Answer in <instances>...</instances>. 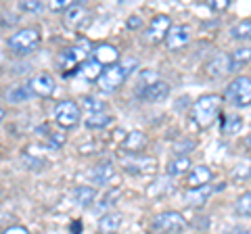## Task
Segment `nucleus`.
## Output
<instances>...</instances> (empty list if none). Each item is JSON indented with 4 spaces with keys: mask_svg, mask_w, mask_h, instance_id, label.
Returning <instances> with one entry per match:
<instances>
[{
    "mask_svg": "<svg viewBox=\"0 0 251 234\" xmlns=\"http://www.w3.org/2000/svg\"><path fill=\"white\" fill-rule=\"evenodd\" d=\"M220 109H222V96L220 94H203L193 103L191 117L199 128H207L214 123Z\"/></svg>",
    "mask_w": 251,
    "mask_h": 234,
    "instance_id": "obj_1",
    "label": "nucleus"
},
{
    "mask_svg": "<svg viewBox=\"0 0 251 234\" xmlns=\"http://www.w3.org/2000/svg\"><path fill=\"white\" fill-rule=\"evenodd\" d=\"M136 65H138L136 59H128V61H124V63H115L111 67L103 69V73H100V77L97 80L99 88L105 90V92H115L132 75V71L136 69Z\"/></svg>",
    "mask_w": 251,
    "mask_h": 234,
    "instance_id": "obj_2",
    "label": "nucleus"
},
{
    "mask_svg": "<svg viewBox=\"0 0 251 234\" xmlns=\"http://www.w3.org/2000/svg\"><path fill=\"white\" fill-rule=\"evenodd\" d=\"M88 52H92V48H90V42L88 40H82L77 42L75 46H69V48H65V50H61L59 52V57H57V63H59V67L63 69V71L67 73V69H77L86 59H88Z\"/></svg>",
    "mask_w": 251,
    "mask_h": 234,
    "instance_id": "obj_3",
    "label": "nucleus"
},
{
    "mask_svg": "<svg viewBox=\"0 0 251 234\" xmlns=\"http://www.w3.org/2000/svg\"><path fill=\"white\" fill-rule=\"evenodd\" d=\"M40 46V32L36 27H25L19 29L17 34L9 38V50L15 54H29Z\"/></svg>",
    "mask_w": 251,
    "mask_h": 234,
    "instance_id": "obj_4",
    "label": "nucleus"
},
{
    "mask_svg": "<svg viewBox=\"0 0 251 234\" xmlns=\"http://www.w3.org/2000/svg\"><path fill=\"white\" fill-rule=\"evenodd\" d=\"M226 100L234 107H249L251 105V77L239 75L226 86Z\"/></svg>",
    "mask_w": 251,
    "mask_h": 234,
    "instance_id": "obj_5",
    "label": "nucleus"
},
{
    "mask_svg": "<svg viewBox=\"0 0 251 234\" xmlns=\"http://www.w3.org/2000/svg\"><path fill=\"white\" fill-rule=\"evenodd\" d=\"M186 220L178 211H163L153 220V230L157 234H182Z\"/></svg>",
    "mask_w": 251,
    "mask_h": 234,
    "instance_id": "obj_6",
    "label": "nucleus"
},
{
    "mask_svg": "<svg viewBox=\"0 0 251 234\" xmlns=\"http://www.w3.org/2000/svg\"><path fill=\"white\" fill-rule=\"evenodd\" d=\"M54 121L61 128H75L80 123V105L75 100H63L54 107Z\"/></svg>",
    "mask_w": 251,
    "mask_h": 234,
    "instance_id": "obj_7",
    "label": "nucleus"
},
{
    "mask_svg": "<svg viewBox=\"0 0 251 234\" xmlns=\"http://www.w3.org/2000/svg\"><path fill=\"white\" fill-rule=\"evenodd\" d=\"M170 94V84L168 82H151V84H143L140 88L136 90V96L140 100H145V103H161V100H166Z\"/></svg>",
    "mask_w": 251,
    "mask_h": 234,
    "instance_id": "obj_8",
    "label": "nucleus"
},
{
    "mask_svg": "<svg viewBox=\"0 0 251 234\" xmlns=\"http://www.w3.org/2000/svg\"><path fill=\"white\" fill-rule=\"evenodd\" d=\"M124 169L130 171V174H153V171H157V161L140 153L128 155L124 159Z\"/></svg>",
    "mask_w": 251,
    "mask_h": 234,
    "instance_id": "obj_9",
    "label": "nucleus"
},
{
    "mask_svg": "<svg viewBox=\"0 0 251 234\" xmlns=\"http://www.w3.org/2000/svg\"><path fill=\"white\" fill-rule=\"evenodd\" d=\"M27 88H29L31 94L46 98V96H50L54 92V88H57V82H54V77L50 73H36L29 80Z\"/></svg>",
    "mask_w": 251,
    "mask_h": 234,
    "instance_id": "obj_10",
    "label": "nucleus"
},
{
    "mask_svg": "<svg viewBox=\"0 0 251 234\" xmlns=\"http://www.w3.org/2000/svg\"><path fill=\"white\" fill-rule=\"evenodd\" d=\"M170 29H172V19L168 15H157V17H153L151 23H149L147 36L151 42H161V40H166Z\"/></svg>",
    "mask_w": 251,
    "mask_h": 234,
    "instance_id": "obj_11",
    "label": "nucleus"
},
{
    "mask_svg": "<svg viewBox=\"0 0 251 234\" xmlns=\"http://www.w3.org/2000/svg\"><path fill=\"white\" fill-rule=\"evenodd\" d=\"M191 42V27L188 25H176L172 27L166 36V46L170 50H180Z\"/></svg>",
    "mask_w": 251,
    "mask_h": 234,
    "instance_id": "obj_12",
    "label": "nucleus"
},
{
    "mask_svg": "<svg viewBox=\"0 0 251 234\" xmlns=\"http://www.w3.org/2000/svg\"><path fill=\"white\" fill-rule=\"evenodd\" d=\"M211 180H214V171L207 165H197V167H191V171H188L186 184L188 188H201V186H207Z\"/></svg>",
    "mask_w": 251,
    "mask_h": 234,
    "instance_id": "obj_13",
    "label": "nucleus"
},
{
    "mask_svg": "<svg viewBox=\"0 0 251 234\" xmlns=\"http://www.w3.org/2000/svg\"><path fill=\"white\" fill-rule=\"evenodd\" d=\"M234 67H232V59L230 54H218L207 63V75L211 77H224L226 73H232Z\"/></svg>",
    "mask_w": 251,
    "mask_h": 234,
    "instance_id": "obj_14",
    "label": "nucleus"
},
{
    "mask_svg": "<svg viewBox=\"0 0 251 234\" xmlns=\"http://www.w3.org/2000/svg\"><path fill=\"white\" fill-rule=\"evenodd\" d=\"M86 17H88L86 6L80 4V2H75V4H72L65 11V19H63V23H65L69 29H77L80 25H84V23H86Z\"/></svg>",
    "mask_w": 251,
    "mask_h": 234,
    "instance_id": "obj_15",
    "label": "nucleus"
},
{
    "mask_svg": "<svg viewBox=\"0 0 251 234\" xmlns=\"http://www.w3.org/2000/svg\"><path fill=\"white\" fill-rule=\"evenodd\" d=\"M115 178V169H113V163L111 161H103V163H99V165H94L90 169V180L94 184H100V186H105L109 184Z\"/></svg>",
    "mask_w": 251,
    "mask_h": 234,
    "instance_id": "obj_16",
    "label": "nucleus"
},
{
    "mask_svg": "<svg viewBox=\"0 0 251 234\" xmlns=\"http://www.w3.org/2000/svg\"><path fill=\"white\" fill-rule=\"evenodd\" d=\"M92 59L99 61L100 65L111 67V65L117 63V59H120V52H117V48H115V46H111V44H99L97 48L92 50Z\"/></svg>",
    "mask_w": 251,
    "mask_h": 234,
    "instance_id": "obj_17",
    "label": "nucleus"
},
{
    "mask_svg": "<svg viewBox=\"0 0 251 234\" xmlns=\"http://www.w3.org/2000/svg\"><path fill=\"white\" fill-rule=\"evenodd\" d=\"M211 192H214V188L211 186H201V188H188L184 192V203L191 207H201L205 205L207 199L211 197Z\"/></svg>",
    "mask_w": 251,
    "mask_h": 234,
    "instance_id": "obj_18",
    "label": "nucleus"
},
{
    "mask_svg": "<svg viewBox=\"0 0 251 234\" xmlns=\"http://www.w3.org/2000/svg\"><path fill=\"white\" fill-rule=\"evenodd\" d=\"M122 224H124V215L122 213H105L103 217L99 220V232L100 234H113L122 228Z\"/></svg>",
    "mask_w": 251,
    "mask_h": 234,
    "instance_id": "obj_19",
    "label": "nucleus"
},
{
    "mask_svg": "<svg viewBox=\"0 0 251 234\" xmlns=\"http://www.w3.org/2000/svg\"><path fill=\"white\" fill-rule=\"evenodd\" d=\"M77 71H80L86 80H99L100 73H103V65H100L99 61H94L92 57H88L80 67H77Z\"/></svg>",
    "mask_w": 251,
    "mask_h": 234,
    "instance_id": "obj_20",
    "label": "nucleus"
},
{
    "mask_svg": "<svg viewBox=\"0 0 251 234\" xmlns=\"http://www.w3.org/2000/svg\"><path fill=\"white\" fill-rule=\"evenodd\" d=\"M145 142H147V138H145L143 132L134 130V132H130V134L126 136V140H124V149L128 151V153H132V155H136L138 151H143Z\"/></svg>",
    "mask_w": 251,
    "mask_h": 234,
    "instance_id": "obj_21",
    "label": "nucleus"
},
{
    "mask_svg": "<svg viewBox=\"0 0 251 234\" xmlns=\"http://www.w3.org/2000/svg\"><path fill=\"white\" fill-rule=\"evenodd\" d=\"M188 169H191V159H188V157H174V159L168 163V167H166L170 178L182 176V174H186Z\"/></svg>",
    "mask_w": 251,
    "mask_h": 234,
    "instance_id": "obj_22",
    "label": "nucleus"
},
{
    "mask_svg": "<svg viewBox=\"0 0 251 234\" xmlns=\"http://www.w3.org/2000/svg\"><path fill=\"white\" fill-rule=\"evenodd\" d=\"M94 197H97V192H94V188H90V186H77V188H74V201L80 207L92 205Z\"/></svg>",
    "mask_w": 251,
    "mask_h": 234,
    "instance_id": "obj_23",
    "label": "nucleus"
},
{
    "mask_svg": "<svg viewBox=\"0 0 251 234\" xmlns=\"http://www.w3.org/2000/svg\"><path fill=\"white\" fill-rule=\"evenodd\" d=\"M241 130H243V117H239V115L224 117V121H222V134L232 136V134H239Z\"/></svg>",
    "mask_w": 251,
    "mask_h": 234,
    "instance_id": "obj_24",
    "label": "nucleus"
},
{
    "mask_svg": "<svg viewBox=\"0 0 251 234\" xmlns=\"http://www.w3.org/2000/svg\"><path fill=\"white\" fill-rule=\"evenodd\" d=\"M230 36L234 40H251V19H243L234 23L230 29Z\"/></svg>",
    "mask_w": 251,
    "mask_h": 234,
    "instance_id": "obj_25",
    "label": "nucleus"
},
{
    "mask_svg": "<svg viewBox=\"0 0 251 234\" xmlns=\"http://www.w3.org/2000/svg\"><path fill=\"white\" fill-rule=\"evenodd\" d=\"M86 128H90V130H99V128H105L111 123V115H107V113H92L86 117Z\"/></svg>",
    "mask_w": 251,
    "mask_h": 234,
    "instance_id": "obj_26",
    "label": "nucleus"
},
{
    "mask_svg": "<svg viewBox=\"0 0 251 234\" xmlns=\"http://www.w3.org/2000/svg\"><path fill=\"white\" fill-rule=\"evenodd\" d=\"M234 213L239 217H251V192L241 194L234 203Z\"/></svg>",
    "mask_w": 251,
    "mask_h": 234,
    "instance_id": "obj_27",
    "label": "nucleus"
},
{
    "mask_svg": "<svg viewBox=\"0 0 251 234\" xmlns=\"http://www.w3.org/2000/svg\"><path fill=\"white\" fill-rule=\"evenodd\" d=\"M230 59H232V67H234V71L241 67V65H247L251 63V48H237L232 54H230Z\"/></svg>",
    "mask_w": 251,
    "mask_h": 234,
    "instance_id": "obj_28",
    "label": "nucleus"
},
{
    "mask_svg": "<svg viewBox=\"0 0 251 234\" xmlns=\"http://www.w3.org/2000/svg\"><path fill=\"white\" fill-rule=\"evenodd\" d=\"M29 96H31V92H29L27 86H17V88H13V90L6 92V98H9L11 103H15V105L23 103V100L29 98Z\"/></svg>",
    "mask_w": 251,
    "mask_h": 234,
    "instance_id": "obj_29",
    "label": "nucleus"
},
{
    "mask_svg": "<svg viewBox=\"0 0 251 234\" xmlns=\"http://www.w3.org/2000/svg\"><path fill=\"white\" fill-rule=\"evenodd\" d=\"M168 192H172V178L168 176V178H161L159 182H155L151 188H149V194H153V197H157V194H168Z\"/></svg>",
    "mask_w": 251,
    "mask_h": 234,
    "instance_id": "obj_30",
    "label": "nucleus"
},
{
    "mask_svg": "<svg viewBox=\"0 0 251 234\" xmlns=\"http://www.w3.org/2000/svg\"><path fill=\"white\" fill-rule=\"evenodd\" d=\"M82 107L86 109V111H88V115H92V113H103V109H105V105L100 103V100L90 98V96L82 98Z\"/></svg>",
    "mask_w": 251,
    "mask_h": 234,
    "instance_id": "obj_31",
    "label": "nucleus"
},
{
    "mask_svg": "<svg viewBox=\"0 0 251 234\" xmlns=\"http://www.w3.org/2000/svg\"><path fill=\"white\" fill-rule=\"evenodd\" d=\"M19 9L25 13H42L46 9V4L40 2V0H23V2H19Z\"/></svg>",
    "mask_w": 251,
    "mask_h": 234,
    "instance_id": "obj_32",
    "label": "nucleus"
},
{
    "mask_svg": "<svg viewBox=\"0 0 251 234\" xmlns=\"http://www.w3.org/2000/svg\"><path fill=\"white\" fill-rule=\"evenodd\" d=\"M193 149H195V140H186V142H180L174 146V153H176V157H186V153Z\"/></svg>",
    "mask_w": 251,
    "mask_h": 234,
    "instance_id": "obj_33",
    "label": "nucleus"
},
{
    "mask_svg": "<svg viewBox=\"0 0 251 234\" xmlns=\"http://www.w3.org/2000/svg\"><path fill=\"white\" fill-rule=\"evenodd\" d=\"M72 4H74L72 0H50V2H49V9L54 11V13H59V11H67Z\"/></svg>",
    "mask_w": 251,
    "mask_h": 234,
    "instance_id": "obj_34",
    "label": "nucleus"
},
{
    "mask_svg": "<svg viewBox=\"0 0 251 234\" xmlns=\"http://www.w3.org/2000/svg\"><path fill=\"white\" fill-rule=\"evenodd\" d=\"M117 194H120V190H113L111 194H107V197L103 199V203H100V205H97L94 209H97V211H103V209H107V207H111L113 205V199L117 197Z\"/></svg>",
    "mask_w": 251,
    "mask_h": 234,
    "instance_id": "obj_35",
    "label": "nucleus"
},
{
    "mask_svg": "<svg viewBox=\"0 0 251 234\" xmlns=\"http://www.w3.org/2000/svg\"><path fill=\"white\" fill-rule=\"evenodd\" d=\"M207 4H209L211 11H226L230 6V0H211Z\"/></svg>",
    "mask_w": 251,
    "mask_h": 234,
    "instance_id": "obj_36",
    "label": "nucleus"
},
{
    "mask_svg": "<svg viewBox=\"0 0 251 234\" xmlns=\"http://www.w3.org/2000/svg\"><path fill=\"white\" fill-rule=\"evenodd\" d=\"M224 234H249V230L243 228V226H232V228H226Z\"/></svg>",
    "mask_w": 251,
    "mask_h": 234,
    "instance_id": "obj_37",
    "label": "nucleus"
},
{
    "mask_svg": "<svg viewBox=\"0 0 251 234\" xmlns=\"http://www.w3.org/2000/svg\"><path fill=\"white\" fill-rule=\"evenodd\" d=\"M138 25H140V19L136 17V15H132L130 21H128V27H130V29H136Z\"/></svg>",
    "mask_w": 251,
    "mask_h": 234,
    "instance_id": "obj_38",
    "label": "nucleus"
},
{
    "mask_svg": "<svg viewBox=\"0 0 251 234\" xmlns=\"http://www.w3.org/2000/svg\"><path fill=\"white\" fill-rule=\"evenodd\" d=\"M4 234H27V230H23V228H19V226H15V228H9Z\"/></svg>",
    "mask_w": 251,
    "mask_h": 234,
    "instance_id": "obj_39",
    "label": "nucleus"
},
{
    "mask_svg": "<svg viewBox=\"0 0 251 234\" xmlns=\"http://www.w3.org/2000/svg\"><path fill=\"white\" fill-rule=\"evenodd\" d=\"M72 232H74V234H80V232H82V224H80V222L72 224Z\"/></svg>",
    "mask_w": 251,
    "mask_h": 234,
    "instance_id": "obj_40",
    "label": "nucleus"
},
{
    "mask_svg": "<svg viewBox=\"0 0 251 234\" xmlns=\"http://www.w3.org/2000/svg\"><path fill=\"white\" fill-rule=\"evenodd\" d=\"M245 146H247V149H249V151H251V134H249V136H247V138H245Z\"/></svg>",
    "mask_w": 251,
    "mask_h": 234,
    "instance_id": "obj_41",
    "label": "nucleus"
},
{
    "mask_svg": "<svg viewBox=\"0 0 251 234\" xmlns=\"http://www.w3.org/2000/svg\"><path fill=\"white\" fill-rule=\"evenodd\" d=\"M2 119H4V109L0 107V121H2Z\"/></svg>",
    "mask_w": 251,
    "mask_h": 234,
    "instance_id": "obj_42",
    "label": "nucleus"
}]
</instances>
